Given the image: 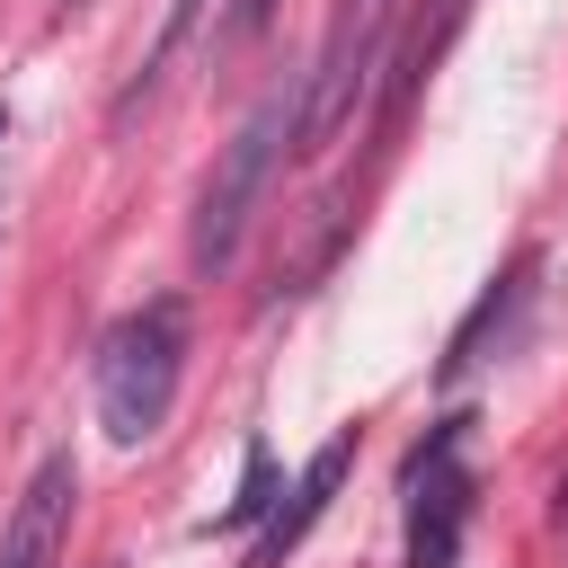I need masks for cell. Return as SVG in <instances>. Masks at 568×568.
<instances>
[{
	"label": "cell",
	"mask_w": 568,
	"mask_h": 568,
	"mask_svg": "<svg viewBox=\"0 0 568 568\" xmlns=\"http://www.w3.org/2000/svg\"><path fill=\"white\" fill-rule=\"evenodd\" d=\"M71 506H80V470H71V453H44L36 479L18 488L9 532H0V568H53L71 541Z\"/></svg>",
	"instance_id": "7"
},
{
	"label": "cell",
	"mask_w": 568,
	"mask_h": 568,
	"mask_svg": "<svg viewBox=\"0 0 568 568\" xmlns=\"http://www.w3.org/2000/svg\"><path fill=\"white\" fill-rule=\"evenodd\" d=\"M266 506H275V462H266V444H248V470H240V497H231L222 524H248V515H266Z\"/></svg>",
	"instance_id": "9"
},
{
	"label": "cell",
	"mask_w": 568,
	"mask_h": 568,
	"mask_svg": "<svg viewBox=\"0 0 568 568\" xmlns=\"http://www.w3.org/2000/svg\"><path fill=\"white\" fill-rule=\"evenodd\" d=\"M462 18H470V0H426V9H399L390 44H382V71H390V89H382L373 142H399V124H408V106H417V89H426V62L444 53V36H453Z\"/></svg>",
	"instance_id": "6"
},
{
	"label": "cell",
	"mask_w": 568,
	"mask_h": 568,
	"mask_svg": "<svg viewBox=\"0 0 568 568\" xmlns=\"http://www.w3.org/2000/svg\"><path fill=\"white\" fill-rule=\"evenodd\" d=\"M195 18H204V0H169V18H160V44H151V53H142V80H133V89H124V98H115V115H124V106H142V98H151V80H160V71H169V53H178V44H186V27H195Z\"/></svg>",
	"instance_id": "8"
},
{
	"label": "cell",
	"mask_w": 568,
	"mask_h": 568,
	"mask_svg": "<svg viewBox=\"0 0 568 568\" xmlns=\"http://www.w3.org/2000/svg\"><path fill=\"white\" fill-rule=\"evenodd\" d=\"M89 382H98V426H106L124 453L151 444V435L169 426V408H178V382H186V302H178V293H151L142 311H124V320L98 337Z\"/></svg>",
	"instance_id": "1"
},
{
	"label": "cell",
	"mask_w": 568,
	"mask_h": 568,
	"mask_svg": "<svg viewBox=\"0 0 568 568\" xmlns=\"http://www.w3.org/2000/svg\"><path fill=\"white\" fill-rule=\"evenodd\" d=\"M399 488H408V568H462V532H470V408L426 426V444L408 453Z\"/></svg>",
	"instance_id": "4"
},
{
	"label": "cell",
	"mask_w": 568,
	"mask_h": 568,
	"mask_svg": "<svg viewBox=\"0 0 568 568\" xmlns=\"http://www.w3.org/2000/svg\"><path fill=\"white\" fill-rule=\"evenodd\" d=\"M346 462H355V426H337V435H328V444H320V453L302 462V479H293V488H284V497L266 506V532L248 541V559H240V568H284V559L302 550V532H311V524L328 515V497H337Z\"/></svg>",
	"instance_id": "5"
},
{
	"label": "cell",
	"mask_w": 568,
	"mask_h": 568,
	"mask_svg": "<svg viewBox=\"0 0 568 568\" xmlns=\"http://www.w3.org/2000/svg\"><path fill=\"white\" fill-rule=\"evenodd\" d=\"M284 0H231V18H222V44H248V36H266V18H275Z\"/></svg>",
	"instance_id": "10"
},
{
	"label": "cell",
	"mask_w": 568,
	"mask_h": 568,
	"mask_svg": "<svg viewBox=\"0 0 568 568\" xmlns=\"http://www.w3.org/2000/svg\"><path fill=\"white\" fill-rule=\"evenodd\" d=\"M293 124H302V80L266 89V98L248 106V124L222 142V160H213V178H204V195H195V222H186L195 275H222V266L240 257V240H248V222H257L275 169L293 160Z\"/></svg>",
	"instance_id": "2"
},
{
	"label": "cell",
	"mask_w": 568,
	"mask_h": 568,
	"mask_svg": "<svg viewBox=\"0 0 568 568\" xmlns=\"http://www.w3.org/2000/svg\"><path fill=\"white\" fill-rule=\"evenodd\" d=\"M0 133H9V106H0Z\"/></svg>",
	"instance_id": "11"
},
{
	"label": "cell",
	"mask_w": 568,
	"mask_h": 568,
	"mask_svg": "<svg viewBox=\"0 0 568 568\" xmlns=\"http://www.w3.org/2000/svg\"><path fill=\"white\" fill-rule=\"evenodd\" d=\"M399 9H408V0H346V9L328 18L320 62L302 71V124H293V160H311L320 142H337V133H346L355 98H364V89H373V71H382V44H390Z\"/></svg>",
	"instance_id": "3"
}]
</instances>
